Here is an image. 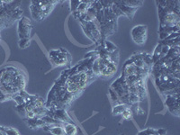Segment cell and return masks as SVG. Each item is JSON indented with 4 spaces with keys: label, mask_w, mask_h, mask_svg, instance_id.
<instances>
[{
    "label": "cell",
    "mask_w": 180,
    "mask_h": 135,
    "mask_svg": "<svg viewBox=\"0 0 180 135\" xmlns=\"http://www.w3.org/2000/svg\"><path fill=\"white\" fill-rule=\"evenodd\" d=\"M178 94H171L167 96V101L166 104L169 111L172 113V114H175L176 116H179V104H178Z\"/></svg>",
    "instance_id": "cell-4"
},
{
    "label": "cell",
    "mask_w": 180,
    "mask_h": 135,
    "mask_svg": "<svg viewBox=\"0 0 180 135\" xmlns=\"http://www.w3.org/2000/svg\"><path fill=\"white\" fill-rule=\"evenodd\" d=\"M122 118L125 119V120H130V119L133 118V112H132L130 106H126L125 107V109L122 113Z\"/></svg>",
    "instance_id": "cell-5"
},
{
    "label": "cell",
    "mask_w": 180,
    "mask_h": 135,
    "mask_svg": "<svg viewBox=\"0 0 180 135\" xmlns=\"http://www.w3.org/2000/svg\"><path fill=\"white\" fill-rule=\"evenodd\" d=\"M133 39L137 44H143L147 39V26L145 25H138L135 26L132 31Z\"/></svg>",
    "instance_id": "cell-3"
},
{
    "label": "cell",
    "mask_w": 180,
    "mask_h": 135,
    "mask_svg": "<svg viewBox=\"0 0 180 135\" xmlns=\"http://www.w3.org/2000/svg\"><path fill=\"white\" fill-rule=\"evenodd\" d=\"M96 78V77L91 69L76 72L64 79L61 77L59 81H57L53 89L49 95V96H51V97L58 98L51 104L53 105L52 107L64 110L78 96H80L86 87H88V84Z\"/></svg>",
    "instance_id": "cell-1"
},
{
    "label": "cell",
    "mask_w": 180,
    "mask_h": 135,
    "mask_svg": "<svg viewBox=\"0 0 180 135\" xmlns=\"http://www.w3.org/2000/svg\"><path fill=\"white\" fill-rule=\"evenodd\" d=\"M3 131L5 132L6 135H20V133L15 130V128H12V127L3 128Z\"/></svg>",
    "instance_id": "cell-6"
},
{
    "label": "cell",
    "mask_w": 180,
    "mask_h": 135,
    "mask_svg": "<svg viewBox=\"0 0 180 135\" xmlns=\"http://www.w3.org/2000/svg\"><path fill=\"white\" fill-rule=\"evenodd\" d=\"M28 45H30V40H29L28 38L20 39V41H19V46H20V48L24 49V48H26Z\"/></svg>",
    "instance_id": "cell-7"
},
{
    "label": "cell",
    "mask_w": 180,
    "mask_h": 135,
    "mask_svg": "<svg viewBox=\"0 0 180 135\" xmlns=\"http://www.w3.org/2000/svg\"><path fill=\"white\" fill-rule=\"evenodd\" d=\"M53 3L54 2H33V4L36 6H31L32 17L37 21H41L46 15L50 14L51 11V9H50V5L51 6Z\"/></svg>",
    "instance_id": "cell-2"
}]
</instances>
